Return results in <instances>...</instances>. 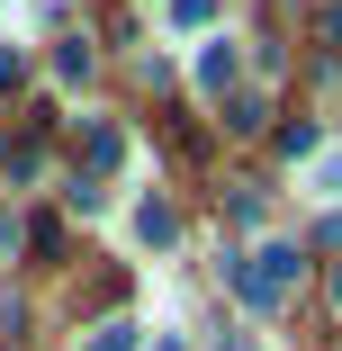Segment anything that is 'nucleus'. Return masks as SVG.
<instances>
[{"instance_id":"nucleus-1","label":"nucleus","mask_w":342,"mask_h":351,"mask_svg":"<svg viewBox=\"0 0 342 351\" xmlns=\"http://www.w3.org/2000/svg\"><path fill=\"white\" fill-rule=\"evenodd\" d=\"M289 279H297V252H261V261L234 270V289H243L252 306H280V298H289Z\"/></svg>"},{"instance_id":"nucleus-2","label":"nucleus","mask_w":342,"mask_h":351,"mask_svg":"<svg viewBox=\"0 0 342 351\" xmlns=\"http://www.w3.org/2000/svg\"><path fill=\"white\" fill-rule=\"evenodd\" d=\"M90 351H135V324H99V342Z\"/></svg>"},{"instance_id":"nucleus-3","label":"nucleus","mask_w":342,"mask_h":351,"mask_svg":"<svg viewBox=\"0 0 342 351\" xmlns=\"http://www.w3.org/2000/svg\"><path fill=\"white\" fill-rule=\"evenodd\" d=\"M324 36H342V0H333V10H324Z\"/></svg>"}]
</instances>
